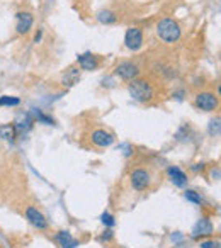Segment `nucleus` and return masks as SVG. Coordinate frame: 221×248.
Segmentation results:
<instances>
[{"mask_svg": "<svg viewBox=\"0 0 221 248\" xmlns=\"http://www.w3.org/2000/svg\"><path fill=\"white\" fill-rule=\"evenodd\" d=\"M41 36H43V32L39 31L38 34H36V38H34V43H39V41H41Z\"/></svg>", "mask_w": 221, "mask_h": 248, "instance_id": "bb28decb", "label": "nucleus"}, {"mask_svg": "<svg viewBox=\"0 0 221 248\" xmlns=\"http://www.w3.org/2000/svg\"><path fill=\"white\" fill-rule=\"evenodd\" d=\"M114 75L119 77L121 80H126V82H131V80L138 78L140 75V66L136 63L129 62V60H125V62H119L114 68Z\"/></svg>", "mask_w": 221, "mask_h": 248, "instance_id": "20e7f679", "label": "nucleus"}, {"mask_svg": "<svg viewBox=\"0 0 221 248\" xmlns=\"http://www.w3.org/2000/svg\"><path fill=\"white\" fill-rule=\"evenodd\" d=\"M157 36H158L160 41L167 43V45H174L180 39L182 36V29H180L179 22L174 21L170 17H165V19H160L157 22Z\"/></svg>", "mask_w": 221, "mask_h": 248, "instance_id": "f03ea898", "label": "nucleus"}, {"mask_svg": "<svg viewBox=\"0 0 221 248\" xmlns=\"http://www.w3.org/2000/svg\"><path fill=\"white\" fill-rule=\"evenodd\" d=\"M129 182H131V187L138 192L142 190H146L152 184V173L146 169H135L129 175Z\"/></svg>", "mask_w": 221, "mask_h": 248, "instance_id": "39448f33", "label": "nucleus"}, {"mask_svg": "<svg viewBox=\"0 0 221 248\" xmlns=\"http://www.w3.org/2000/svg\"><path fill=\"white\" fill-rule=\"evenodd\" d=\"M14 126H16V129H17V133H24V131H28V129H31V126H32L31 116H29V114H24V116H21L14 123Z\"/></svg>", "mask_w": 221, "mask_h": 248, "instance_id": "f3484780", "label": "nucleus"}, {"mask_svg": "<svg viewBox=\"0 0 221 248\" xmlns=\"http://www.w3.org/2000/svg\"><path fill=\"white\" fill-rule=\"evenodd\" d=\"M213 233V224H211V221L209 219H201L199 223L194 226V230H192V238L194 240H199L201 236H209V234Z\"/></svg>", "mask_w": 221, "mask_h": 248, "instance_id": "ddd939ff", "label": "nucleus"}, {"mask_svg": "<svg viewBox=\"0 0 221 248\" xmlns=\"http://www.w3.org/2000/svg\"><path fill=\"white\" fill-rule=\"evenodd\" d=\"M56 241H58L62 248H77L80 245V241L77 238H73L70 231H58L56 233Z\"/></svg>", "mask_w": 221, "mask_h": 248, "instance_id": "4468645a", "label": "nucleus"}, {"mask_svg": "<svg viewBox=\"0 0 221 248\" xmlns=\"http://www.w3.org/2000/svg\"><path fill=\"white\" fill-rule=\"evenodd\" d=\"M190 170H192V172H199V170H204V163H196V165L190 167Z\"/></svg>", "mask_w": 221, "mask_h": 248, "instance_id": "a878e982", "label": "nucleus"}, {"mask_svg": "<svg viewBox=\"0 0 221 248\" xmlns=\"http://www.w3.org/2000/svg\"><path fill=\"white\" fill-rule=\"evenodd\" d=\"M36 119L39 121V123L43 124H48V126H51V124H55V121H53V117L46 116V114H43L41 110H36Z\"/></svg>", "mask_w": 221, "mask_h": 248, "instance_id": "aec40b11", "label": "nucleus"}, {"mask_svg": "<svg viewBox=\"0 0 221 248\" xmlns=\"http://www.w3.org/2000/svg\"><path fill=\"white\" fill-rule=\"evenodd\" d=\"M209 135L211 136H218V135H220V119H218V117L209 123Z\"/></svg>", "mask_w": 221, "mask_h": 248, "instance_id": "412c9836", "label": "nucleus"}, {"mask_svg": "<svg viewBox=\"0 0 221 248\" xmlns=\"http://www.w3.org/2000/svg\"><path fill=\"white\" fill-rule=\"evenodd\" d=\"M90 141L92 145H95L97 148H109L112 143H114V136L110 135L106 129H95L90 135Z\"/></svg>", "mask_w": 221, "mask_h": 248, "instance_id": "9d476101", "label": "nucleus"}, {"mask_svg": "<svg viewBox=\"0 0 221 248\" xmlns=\"http://www.w3.org/2000/svg\"><path fill=\"white\" fill-rule=\"evenodd\" d=\"M16 136H17V129H16L14 123L2 124L0 126V138L4 140V141H14Z\"/></svg>", "mask_w": 221, "mask_h": 248, "instance_id": "dca6fc26", "label": "nucleus"}, {"mask_svg": "<svg viewBox=\"0 0 221 248\" xmlns=\"http://www.w3.org/2000/svg\"><path fill=\"white\" fill-rule=\"evenodd\" d=\"M167 175H169L170 182H172L174 186H177V187H184L187 184V180H189L184 170H180L179 167H174V165L167 169Z\"/></svg>", "mask_w": 221, "mask_h": 248, "instance_id": "f8f14e48", "label": "nucleus"}, {"mask_svg": "<svg viewBox=\"0 0 221 248\" xmlns=\"http://www.w3.org/2000/svg\"><path fill=\"white\" fill-rule=\"evenodd\" d=\"M211 179H213V180H218V179H220V169H218V167H216V169L211 170Z\"/></svg>", "mask_w": 221, "mask_h": 248, "instance_id": "393cba45", "label": "nucleus"}, {"mask_svg": "<svg viewBox=\"0 0 221 248\" xmlns=\"http://www.w3.org/2000/svg\"><path fill=\"white\" fill-rule=\"evenodd\" d=\"M34 26V16L29 11H19L16 14V31L17 34H28Z\"/></svg>", "mask_w": 221, "mask_h": 248, "instance_id": "0eeeda50", "label": "nucleus"}, {"mask_svg": "<svg viewBox=\"0 0 221 248\" xmlns=\"http://www.w3.org/2000/svg\"><path fill=\"white\" fill-rule=\"evenodd\" d=\"M143 31L140 28H129L125 34V46L129 51H138L143 48Z\"/></svg>", "mask_w": 221, "mask_h": 248, "instance_id": "423d86ee", "label": "nucleus"}, {"mask_svg": "<svg viewBox=\"0 0 221 248\" xmlns=\"http://www.w3.org/2000/svg\"><path fill=\"white\" fill-rule=\"evenodd\" d=\"M112 236H114V233L110 231V228H107V230L104 231L102 236H100V241H109V240H112Z\"/></svg>", "mask_w": 221, "mask_h": 248, "instance_id": "b1692460", "label": "nucleus"}, {"mask_svg": "<svg viewBox=\"0 0 221 248\" xmlns=\"http://www.w3.org/2000/svg\"><path fill=\"white\" fill-rule=\"evenodd\" d=\"M80 75H82V70L79 68V65H72L65 70V73L62 75V83L63 87H73L79 83Z\"/></svg>", "mask_w": 221, "mask_h": 248, "instance_id": "9b49d317", "label": "nucleus"}, {"mask_svg": "<svg viewBox=\"0 0 221 248\" xmlns=\"http://www.w3.org/2000/svg\"><path fill=\"white\" fill-rule=\"evenodd\" d=\"M26 217H28L29 223L34 228H38V230H48V219H46L45 214L36 209V207H32V206L26 207Z\"/></svg>", "mask_w": 221, "mask_h": 248, "instance_id": "1a4fd4ad", "label": "nucleus"}, {"mask_svg": "<svg viewBox=\"0 0 221 248\" xmlns=\"http://www.w3.org/2000/svg\"><path fill=\"white\" fill-rule=\"evenodd\" d=\"M194 106L199 110H204V112H214L220 106V99H218V93L209 92V90H204V92H199L194 99Z\"/></svg>", "mask_w": 221, "mask_h": 248, "instance_id": "7ed1b4c3", "label": "nucleus"}, {"mask_svg": "<svg viewBox=\"0 0 221 248\" xmlns=\"http://www.w3.org/2000/svg\"><path fill=\"white\" fill-rule=\"evenodd\" d=\"M128 92L133 100L140 104H148L155 99V87L146 78H135L128 83Z\"/></svg>", "mask_w": 221, "mask_h": 248, "instance_id": "f257e3e1", "label": "nucleus"}, {"mask_svg": "<svg viewBox=\"0 0 221 248\" xmlns=\"http://www.w3.org/2000/svg\"><path fill=\"white\" fill-rule=\"evenodd\" d=\"M102 223L106 224V228H112L116 224V221H114V217L110 216L109 213H104L102 214Z\"/></svg>", "mask_w": 221, "mask_h": 248, "instance_id": "4be33fe9", "label": "nucleus"}, {"mask_svg": "<svg viewBox=\"0 0 221 248\" xmlns=\"http://www.w3.org/2000/svg\"><path fill=\"white\" fill-rule=\"evenodd\" d=\"M97 22L104 26H110V24H116L118 22V14L114 11H110V9H100L99 12L95 14Z\"/></svg>", "mask_w": 221, "mask_h": 248, "instance_id": "2eb2a0df", "label": "nucleus"}, {"mask_svg": "<svg viewBox=\"0 0 221 248\" xmlns=\"http://www.w3.org/2000/svg\"><path fill=\"white\" fill-rule=\"evenodd\" d=\"M21 104V99L14 95H2L0 97V107H16Z\"/></svg>", "mask_w": 221, "mask_h": 248, "instance_id": "a211bd4d", "label": "nucleus"}, {"mask_svg": "<svg viewBox=\"0 0 221 248\" xmlns=\"http://www.w3.org/2000/svg\"><path fill=\"white\" fill-rule=\"evenodd\" d=\"M77 65L82 72H94L100 66V58L92 53H82L77 56Z\"/></svg>", "mask_w": 221, "mask_h": 248, "instance_id": "6e6552de", "label": "nucleus"}, {"mask_svg": "<svg viewBox=\"0 0 221 248\" xmlns=\"http://www.w3.org/2000/svg\"><path fill=\"white\" fill-rule=\"evenodd\" d=\"M184 197H186L189 202H194V204H201V202H203V199H201V196L196 192V190H186Z\"/></svg>", "mask_w": 221, "mask_h": 248, "instance_id": "6ab92c4d", "label": "nucleus"}, {"mask_svg": "<svg viewBox=\"0 0 221 248\" xmlns=\"http://www.w3.org/2000/svg\"><path fill=\"white\" fill-rule=\"evenodd\" d=\"M199 247L201 248H220V243H218V241H201Z\"/></svg>", "mask_w": 221, "mask_h": 248, "instance_id": "5701e85b", "label": "nucleus"}]
</instances>
